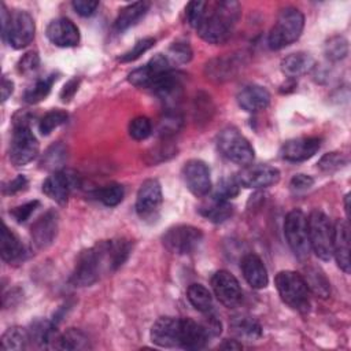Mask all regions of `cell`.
<instances>
[{
	"label": "cell",
	"instance_id": "cell-1",
	"mask_svg": "<svg viewBox=\"0 0 351 351\" xmlns=\"http://www.w3.org/2000/svg\"><path fill=\"white\" fill-rule=\"evenodd\" d=\"M115 271L108 240L100 241L92 248L84 250L75 262L70 282L74 287H88L96 282L101 274Z\"/></svg>",
	"mask_w": 351,
	"mask_h": 351
},
{
	"label": "cell",
	"instance_id": "cell-2",
	"mask_svg": "<svg viewBox=\"0 0 351 351\" xmlns=\"http://www.w3.org/2000/svg\"><path fill=\"white\" fill-rule=\"evenodd\" d=\"M239 16L240 4L237 1H217L211 11L206 10L196 32L208 44H222L230 37Z\"/></svg>",
	"mask_w": 351,
	"mask_h": 351
},
{
	"label": "cell",
	"instance_id": "cell-3",
	"mask_svg": "<svg viewBox=\"0 0 351 351\" xmlns=\"http://www.w3.org/2000/svg\"><path fill=\"white\" fill-rule=\"evenodd\" d=\"M304 27V16L295 7L282 8L267 36V45L273 51L282 49L295 43Z\"/></svg>",
	"mask_w": 351,
	"mask_h": 351
},
{
	"label": "cell",
	"instance_id": "cell-4",
	"mask_svg": "<svg viewBox=\"0 0 351 351\" xmlns=\"http://www.w3.org/2000/svg\"><path fill=\"white\" fill-rule=\"evenodd\" d=\"M34 19L27 11L16 10L12 14L1 4V33L3 38L15 49L27 47L34 38Z\"/></svg>",
	"mask_w": 351,
	"mask_h": 351
},
{
	"label": "cell",
	"instance_id": "cell-5",
	"mask_svg": "<svg viewBox=\"0 0 351 351\" xmlns=\"http://www.w3.org/2000/svg\"><path fill=\"white\" fill-rule=\"evenodd\" d=\"M274 284L281 300L299 313H307L310 308V291L300 273L293 270H281L276 274Z\"/></svg>",
	"mask_w": 351,
	"mask_h": 351
},
{
	"label": "cell",
	"instance_id": "cell-6",
	"mask_svg": "<svg viewBox=\"0 0 351 351\" xmlns=\"http://www.w3.org/2000/svg\"><path fill=\"white\" fill-rule=\"evenodd\" d=\"M14 118V129L10 141V160L14 166H25L38 154V141L33 134L27 118L21 114Z\"/></svg>",
	"mask_w": 351,
	"mask_h": 351
},
{
	"label": "cell",
	"instance_id": "cell-7",
	"mask_svg": "<svg viewBox=\"0 0 351 351\" xmlns=\"http://www.w3.org/2000/svg\"><path fill=\"white\" fill-rule=\"evenodd\" d=\"M217 148L228 160L243 167L251 165L255 156L250 141L234 126H226L218 133Z\"/></svg>",
	"mask_w": 351,
	"mask_h": 351
},
{
	"label": "cell",
	"instance_id": "cell-8",
	"mask_svg": "<svg viewBox=\"0 0 351 351\" xmlns=\"http://www.w3.org/2000/svg\"><path fill=\"white\" fill-rule=\"evenodd\" d=\"M308 241L311 251L322 261L332 258L333 225L328 215L319 210H313L307 217Z\"/></svg>",
	"mask_w": 351,
	"mask_h": 351
},
{
	"label": "cell",
	"instance_id": "cell-9",
	"mask_svg": "<svg viewBox=\"0 0 351 351\" xmlns=\"http://www.w3.org/2000/svg\"><path fill=\"white\" fill-rule=\"evenodd\" d=\"M284 234L287 243L296 258L306 259L310 252V241H308V229H307V217L299 210H291L284 221Z\"/></svg>",
	"mask_w": 351,
	"mask_h": 351
},
{
	"label": "cell",
	"instance_id": "cell-10",
	"mask_svg": "<svg viewBox=\"0 0 351 351\" xmlns=\"http://www.w3.org/2000/svg\"><path fill=\"white\" fill-rule=\"evenodd\" d=\"M203 233L192 225H176L169 228L162 236L163 245L173 254L186 255L193 252L202 243Z\"/></svg>",
	"mask_w": 351,
	"mask_h": 351
},
{
	"label": "cell",
	"instance_id": "cell-11",
	"mask_svg": "<svg viewBox=\"0 0 351 351\" xmlns=\"http://www.w3.org/2000/svg\"><path fill=\"white\" fill-rule=\"evenodd\" d=\"M163 200L162 186L158 180L148 178L143 181L136 196V213L141 219L156 218Z\"/></svg>",
	"mask_w": 351,
	"mask_h": 351
},
{
	"label": "cell",
	"instance_id": "cell-12",
	"mask_svg": "<svg viewBox=\"0 0 351 351\" xmlns=\"http://www.w3.org/2000/svg\"><path fill=\"white\" fill-rule=\"evenodd\" d=\"M234 180L240 186L263 189L280 181V171L269 165H248L236 174Z\"/></svg>",
	"mask_w": 351,
	"mask_h": 351
},
{
	"label": "cell",
	"instance_id": "cell-13",
	"mask_svg": "<svg viewBox=\"0 0 351 351\" xmlns=\"http://www.w3.org/2000/svg\"><path fill=\"white\" fill-rule=\"evenodd\" d=\"M211 287L217 299L228 308H234L243 302V291L237 278L228 270H218L211 277Z\"/></svg>",
	"mask_w": 351,
	"mask_h": 351
},
{
	"label": "cell",
	"instance_id": "cell-14",
	"mask_svg": "<svg viewBox=\"0 0 351 351\" xmlns=\"http://www.w3.org/2000/svg\"><path fill=\"white\" fill-rule=\"evenodd\" d=\"M80 185V177L73 170H58L43 182V192L59 204H64L70 192Z\"/></svg>",
	"mask_w": 351,
	"mask_h": 351
},
{
	"label": "cell",
	"instance_id": "cell-15",
	"mask_svg": "<svg viewBox=\"0 0 351 351\" xmlns=\"http://www.w3.org/2000/svg\"><path fill=\"white\" fill-rule=\"evenodd\" d=\"M182 178L189 192L197 197L206 196L211 191L210 169L200 159H191L184 165Z\"/></svg>",
	"mask_w": 351,
	"mask_h": 351
},
{
	"label": "cell",
	"instance_id": "cell-16",
	"mask_svg": "<svg viewBox=\"0 0 351 351\" xmlns=\"http://www.w3.org/2000/svg\"><path fill=\"white\" fill-rule=\"evenodd\" d=\"M170 70H171V63L167 59V56L163 53H156L149 59V62L145 66L134 69L128 75V81L137 88L151 89L155 80L163 73Z\"/></svg>",
	"mask_w": 351,
	"mask_h": 351
},
{
	"label": "cell",
	"instance_id": "cell-17",
	"mask_svg": "<svg viewBox=\"0 0 351 351\" xmlns=\"http://www.w3.org/2000/svg\"><path fill=\"white\" fill-rule=\"evenodd\" d=\"M59 229V215L55 210H48L41 217H38L30 229L32 243L37 250H44L49 247L56 239Z\"/></svg>",
	"mask_w": 351,
	"mask_h": 351
},
{
	"label": "cell",
	"instance_id": "cell-18",
	"mask_svg": "<svg viewBox=\"0 0 351 351\" xmlns=\"http://www.w3.org/2000/svg\"><path fill=\"white\" fill-rule=\"evenodd\" d=\"M181 318L160 317L151 328V341L158 347L176 348L180 347Z\"/></svg>",
	"mask_w": 351,
	"mask_h": 351
},
{
	"label": "cell",
	"instance_id": "cell-19",
	"mask_svg": "<svg viewBox=\"0 0 351 351\" xmlns=\"http://www.w3.org/2000/svg\"><path fill=\"white\" fill-rule=\"evenodd\" d=\"M45 34L48 40L62 48L75 47L80 43V30L75 23L67 18H56L47 26Z\"/></svg>",
	"mask_w": 351,
	"mask_h": 351
},
{
	"label": "cell",
	"instance_id": "cell-20",
	"mask_svg": "<svg viewBox=\"0 0 351 351\" xmlns=\"http://www.w3.org/2000/svg\"><path fill=\"white\" fill-rule=\"evenodd\" d=\"M321 147L318 137H298L285 141L280 149V156L288 162H303L313 158Z\"/></svg>",
	"mask_w": 351,
	"mask_h": 351
},
{
	"label": "cell",
	"instance_id": "cell-21",
	"mask_svg": "<svg viewBox=\"0 0 351 351\" xmlns=\"http://www.w3.org/2000/svg\"><path fill=\"white\" fill-rule=\"evenodd\" d=\"M332 256L344 273H350V226L344 219H337L333 225Z\"/></svg>",
	"mask_w": 351,
	"mask_h": 351
},
{
	"label": "cell",
	"instance_id": "cell-22",
	"mask_svg": "<svg viewBox=\"0 0 351 351\" xmlns=\"http://www.w3.org/2000/svg\"><path fill=\"white\" fill-rule=\"evenodd\" d=\"M206 326L191 318H181L180 326V348L202 350L210 340Z\"/></svg>",
	"mask_w": 351,
	"mask_h": 351
},
{
	"label": "cell",
	"instance_id": "cell-23",
	"mask_svg": "<svg viewBox=\"0 0 351 351\" xmlns=\"http://www.w3.org/2000/svg\"><path fill=\"white\" fill-rule=\"evenodd\" d=\"M236 100L239 106L247 111V112H258L261 110H265L270 103V93L266 88L256 85V84H248L244 85L236 95Z\"/></svg>",
	"mask_w": 351,
	"mask_h": 351
},
{
	"label": "cell",
	"instance_id": "cell-24",
	"mask_svg": "<svg viewBox=\"0 0 351 351\" xmlns=\"http://www.w3.org/2000/svg\"><path fill=\"white\" fill-rule=\"evenodd\" d=\"M241 271L250 287L262 289L269 282V274L265 263L256 254H247L241 261Z\"/></svg>",
	"mask_w": 351,
	"mask_h": 351
},
{
	"label": "cell",
	"instance_id": "cell-25",
	"mask_svg": "<svg viewBox=\"0 0 351 351\" xmlns=\"http://www.w3.org/2000/svg\"><path fill=\"white\" fill-rule=\"evenodd\" d=\"M229 326L233 335L240 340L254 341L262 336L261 324L248 314H237L230 318Z\"/></svg>",
	"mask_w": 351,
	"mask_h": 351
},
{
	"label": "cell",
	"instance_id": "cell-26",
	"mask_svg": "<svg viewBox=\"0 0 351 351\" xmlns=\"http://www.w3.org/2000/svg\"><path fill=\"white\" fill-rule=\"evenodd\" d=\"M30 341L36 343L41 348H58L60 333H58L55 325L48 321H36L29 329Z\"/></svg>",
	"mask_w": 351,
	"mask_h": 351
},
{
	"label": "cell",
	"instance_id": "cell-27",
	"mask_svg": "<svg viewBox=\"0 0 351 351\" xmlns=\"http://www.w3.org/2000/svg\"><path fill=\"white\" fill-rule=\"evenodd\" d=\"M199 211L208 221L214 223H222L233 215V206L229 200H223L213 195L207 202L200 206Z\"/></svg>",
	"mask_w": 351,
	"mask_h": 351
},
{
	"label": "cell",
	"instance_id": "cell-28",
	"mask_svg": "<svg viewBox=\"0 0 351 351\" xmlns=\"http://www.w3.org/2000/svg\"><path fill=\"white\" fill-rule=\"evenodd\" d=\"M315 64L314 58L307 52L289 53L281 60V71L287 77H300L308 73Z\"/></svg>",
	"mask_w": 351,
	"mask_h": 351
},
{
	"label": "cell",
	"instance_id": "cell-29",
	"mask_svg": "<svg viewBox=\"0 0 351 351\" xmlns=\"http://www.w3.org/2000/svg\"><path fill=\"white\" fill-rule=\"evenodd\" d=\"M0 254H1V259L8 263L21 261L25 254V250L19 237L5 223H3V230H1Z\"/></svg>",
	"mask_w": 351,
	"mask_h": 351
},
{
	"label": "cell",
	"instance_id": "cell-30",
	"mask_svg": "<svg viewBox=\"0 0 351 351\" xmlns=\"http://www.w3.org/2000/svg\"><path fill=\"white\" fill-rule=\"evenodd\" d=\"M149 8V3L147 1H136L132 4H128L126 7H123L115 22H114V29L117 32H123L126 29H129L130 26H133L134 23H137V21H140L148 11Z\"/></svg>",
	"mask_w": 351,
	"mask_h": 351
},
{
	"label": "cell",
	"instance_id": "cell-31",
	"mask_svg": "<svg viewBox=\"0 0 351 351\" xmlns=\"http://www.w3.org/2000/svg\"><path fill=\"white\" fill-rule=\"evenodd\" d=\"M303 278L307 284L308 291H311L315 296L321 299H326L330 295V284L321 269L307 267Z\"/></svg>",
	"mask_w": 351,
	"mask_h": 351
},
{
	"label": "cell",
	"instance_id": "cell-32",
	"mask_svg": "<svg viewBox=\"0 0 351 351\" xmlns=\"http://www.w3.org/2000/svg\"><path fill=\"white\" fill-rule=\"evenodd\" d=\"M56 78H58L56 74L51 73L45 77H41V78L36 80V82L25 90L23 100L29 104H34V103H38V101L44 100L48 96V93L51 92V88H52L53 82L56 81Z\"/></svg>",
	"mask_w": 351,
	"mask_h": 351
},
{
	"label": "cell",
	"instance_id": "cell-33",
	"mask_svg": "<svg viewBox=\"0 0 351 351\" xmlns=\"http://www.w3.org/2000/svg\"><path fill=\"white\" fill-rule=\"evenodd\" d=\"M186 298L195 310L206 314L213 311V296L202 284H191L186 289Z\"/></svg>",
	"mask_w": 351,
	"mask_h": 351
},
{
	"label": "cell",
	"instance_id": "cell-34",
	"mask_svg": "<svg viewBox=\"0 0 351 351\" xmlns=\"http://www.w3.org/2000/svg\"><path fill=\"white\" fill-rule=\"evenodd\" d=\"M29 341H30V335L27 329L21 326H11L1 336V348L21 351L27 347Z\"/></svg>",
	"mask_w": 351,
	"mask_h": 351
},
{
	"label": "cell",
	"instance_id": "cell-35",
	"mask_svg": "<svg viewBox=\"0 0 351 351\" xmlns=\"http://www.w3.org/2000/svg\"><path fill=\"white\" fill-rule=\"evenodd\" d=\"M58 348L59 350H70V351L88 350V348H90V344H89L88 336L82 330L70 328L64 333H60L59 341H58Z\"/></svg>",
	"mask_w": 351,
	"mask_h": 351
},
{
	"label": "cell",
	"instance_id": "cell-36",
	"mask_svg": "<svg viewBox=\"0 0 351 351\" xmlns=\"http://www.w3.org/2000/svg\"><path fill=\"white\" fill-rule=\"evenodd\" d=\"M66 159H67V148L62 143H56L48 147V149L44 152L40 160V165L45 170L58 171V169L63 166Z\"/></svg>",
	"mask_w": 351,
	"mask_h": 351
},
{
	"label": "cell",
	"instance_id": "cell-37",
	"mask_svg": "<svg viewBox=\"0 0 351 351\" xmlns=\"http://www.w3.org/2000/svg\"><path fill=\"white\" fill-rule=\"evenodd\" d=\"M182 126V115L177 108H166V112L158 123V132L162 137L167 138L177 133Z\"/></svg>",
	"mask_w": 351,
	"mask_h": 351
},
{
	"label": "cell",
	"instance_id": "cell-38",
	"mask_svg": "<svg viewBox=\"0 0 351 351\" xmlns=\"http://www.w3.org/2000/svg\"><path fill=\"white\" fill-rule=\"evenodd\" d=\"M324 53L330 62H340L348 53V41L343 36H333L326 40Z\"/></svg>",
	"mask_w": 351,
	"mask_h": 351
},
{
	"label": "cell",
	"instance_id": "cell-39",
	"mask_svg": "<svg viewBox=\"0 0 351 351\" xmlns=\"http://www.w3.org/2000/svg\"><path fill=\"white\" fill-rule=\"evenodd\" d=\"M67 112L63 110H51L48 111L38 122V130L43 136L51 134L55 129L67 122Z\"/></svg>",
	"mask_w": 351,
	"mask_h": 351
},
{
	"label": "cell",
	"instance_id": "cell-40",
	"mask_svg": "<svg viewBox=\"0 0 351 351\" xmlns=\"http://www.w3.org/2000/svg\"><path fill=\"white\" fill-rule=\"evenodd\" d=\"M96 196H97V199H99L104 206L114 207V206L119 204V203L123 200L125 189H123V186H122L121 184L112 182V184H108V185L100 188V189L96 192Z\"/></svg>",
	"mask_w": 351,
	"mask_h": 351
},
{
	"label": "cell",
	"instance_id": "cell-41",
	"mask_svg": "<svg viewBox=\"0 0 351 351\" xmlns=\"http://www.w3.org/2000/svg\"><path fill=\"white\" fill-rule=\"evenodd\" d=\"M234 67L236 66L233 64V62L230 59H215V60H211L210 63H207L206 73L210 78L222 81V80L232 78Z\"/></svg>",
	"mask_w": 351,
	"mask_h": 351
},
{
	"label": "cell",
	"instance_id": "cell-42",
	"mask_svg": "<svg viewBox=\"0 0 351 351\" xmlns=\"http://www.w3.org/2000/svg\"><path fill=\"white\" fill-rule=\"evenodd\" d=\"M167 59L170 60V63H176V64H184L188 63L192 59V48L189 47L188 43L184 41H177L173 43L169 48L167 52Z\"/></svg>",
	"mask_w": 351,
	"mask_h": 351
},
{
	"label": "cell",
	"instance_id": "cell-43",
	"mask_svg": "<svg viewBox=\"0 0 351 351\" xmlns=\"http://www.w3.org/2000/svg\"><path fill=\"white\" fill-rule=\"evenodd\" d=\"M152 133V123L147 117H136L129 123V134L132 138L141 141L149 137Z\"/></svg>",
	"mask_w": 351,
	"mask_h": 351
},
{
	"label": "cell",
	"instance_id": "cell-44",
	"mask_svg": "<svg viewBox=\"0 0 351 351\" xmlns=\"http://www.w3.org/2000/svg\"><path fill=\"white\" fill-rule=\"evenodd\" d=\"M155 44V38L152 37H144L141 40H138L129 51H126L123 55H121L118 58L119 62L122 63H128V62H133L136 59H138L144 52H147L149 48H152Z\"/></svg>",
	"mask_w": 351,
	"mask_h": 351
},
{
	"label": "cell",
	"instance_id": "cell-45",
	"mask_svg": "<svg viewBox=\"0 0 351 351\" xmlns=\"http://www.w3.org/2000/svg\"><path fill=\"white\" fill-rule=\"evenodd\" d=\"M347 165V158L340 152H328L318 160V167L325 173H333Z\"/></svg>",
	"mask_w": 351,
	"mask_h": 351
},
{
	"label": "cell",
	"instance_id": "cell-46",
	"mask_svg": "<svg viewBox=\"0 0 351 351\" xmlns=\"http://www.w3.org/2000/svg\"><path fill=\"white\" fill-rule=\"evenodd\" d=\"M206 10H207V3H206V1L195 0V1L188 3L186 8H185L188 23H189L192 27L196 29V27L200 25V22L203 21L204 14H206Z\"/></svg>",
	"mask_w": 351,
	"mask_h": 351
},
{
	"label": "cell",
	"instance_id": "cell-47",
	"mask_svg": "<svg viewBox=\"0 0 351 351\" xmlns=\"http://www.w3.org/2000/svg\"><path fill=\"white\" fill-rule=\"evenodd\" d=\"M40 66V56L36 51H29L25 55L21 56V59L16 63V70L19 74L29 75L34 73Z\"/></svg>",
	"mask_w": 351,
	"mask_h": 351
},
{
	"label": "cell",
	"instance_id": "cell-48",
	"mask_svg": "<svg viewBox=\"0 0 351 351\" xmlns=\"http://www.w3.org/2000/svg\"><path fill=\"white\" fill-rule=\"evenodd\" d=\"M239 184L234 178H230V180H222L215 192H214V196L219 197V199H223V200H230L232 197H234L237 193H239Z\"/></svg>",
	"mask_w": 351,
	"mask_h": 351
},
{
	"label": "cell",
	"instance_id": "cell-49",
	"mask_svg": "<svg viewBox=\"0 0 351 351\" xmlns=\"http://www.w3.org/2000/svg\"><path fill=\"white\" fill-rule=\"evenodd\" d=\"M38 206H40L38 200H32V202H27L22 206L15 207L14 210L10 211V214L14 217V219L18 223H22V222H26L30 218V215L38 208Z\"/></svg>",
	"mask_w": 351,
	"mask_h": 351
},
{
	"label": "cell",
	"instance_id": "cell-50",
	"mask_svg": "<svg viewBox=\"0 0 351 351\" xmlns=\"http://www.w3.org/2000/svg\"><path fill=\"white\" fill-rule=\"evenodd\" d=\"M74 11L81 16H90L95 14L96 8L99 7V1L96 0H74L71 3Z\"/></svg>",
	"mask_w": 351,
	"mask_h": 351
},
{
	"label": "cell",
	"instance_id": "cell-51",
	"mask_svg": "<svg viewBox=\"0 0 351 351\" xmlns=\"http://www.w3.org/2000/svg\"><path fill=\"white\" fill-rule=\"evenodd\" d=\"M314 184V178L311 176H307V174H295L292 178H291V182H289V186L293 192H303V191H307L313 186Z\"/></svg>",
	"mask_w": 351,
	"mask_h": 351
},
{
	"label": "cell",
	"instance_id": "cell-52",
	"mask_svg": "<svg viewBox=\"0 0 351 351\" xmlns=\"http://www.w3.org/2000/svg\"><path fill=\"white\" fill-rule=\"evenodd\" d=\"M26 186H27V180H26V177L22 176V174H19V176H16L14 180H11V181H8L7 184H4L3 192H4L5 195H14V193H16V192L23 191Z\"/></svg>",
	"mask_w": 351,
	"mask_h": 351
},
{
	"label": "cell",
	"instance_id": "cell-53",
	"mask_svg": "<svg viewBox=\"0 0 351 351\" xmlns=\"http://www.w3.org/2000/svg\"><path fill=\"white\" fill-rule=\"evenodd\" d=\"M78 84H80V80H77V78L70 80V81L63 86V89H62V92H60V99H62L63 101H69V100L74 96V93L77 92Z\"/></svg>",
	"mask_w": 351,
	"mask_h": 351
},
{
	"label": "cell",
	"instance_id": "cell-54",
	"mask_svg": "<svg viewBox=\"0 0 351 351\" xmlns=\"http://www.w3.org/2000/svg\"><path fill=\"white\" fill-rule=\"evenodd\" d=\"M14 90V82L5 77L1 80V101H5Z\"/></svg>",
	"mask_w": 351,
	"mask_h": 351
},
{
	"label": "cell",
	"instance_id": "cell-55",
	"mask_svg": "<svg viewBox=\"0 0 351 351\" xmlns=\"http://www.w3.org/2000/svg\"><path fill=\"white\" fill-rule=\"evenodd\" d=\"M219 347L223 350H240L241 344L237 343V340H225V343L221 344Z\"/></svg>",
	"mask_w": 351,
	"mask_h": 351
},
{
	"label": "cell",
	"instance_id": "cell-56",
	"mask_svg": "<svg viewBox=\"0 0 351 351\" xmlns=\"http://www.w3.org/2000/svg\"><path fill=\"white\" fill-rule=\"evenodd\" d=\"M348 199H350V193L346 195L344 197V207H346V214H347V218L350 217V211H348Z\"/></svg>",
	"mask_w": 351,
	"mask_h": 351
}]
</instances>
